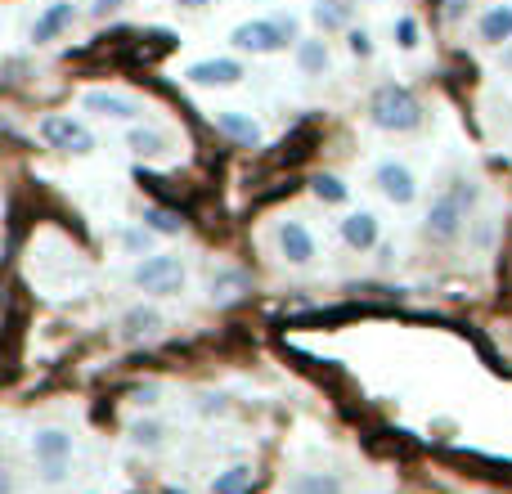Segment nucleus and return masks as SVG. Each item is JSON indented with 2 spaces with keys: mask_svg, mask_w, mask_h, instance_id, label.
<instances>
[{
  "mask_svg": "<svg viewBox=\"0 0 512 494\" xmlns=\"http://www.w3.org/2000/svg\"><path fill=\"white\" fill-rule=\"evenodd\" d=\"M369 122L387 135H414L423 126V99L400 81H382L369 95Z\"/></svg>",
  "mask_w": 512,
  "mask_h": 494,
  "instance_id": "f257e3e1",
  "label": "nucleus"
},
{
  "mask_svg": "<svg viewBox=\"0 0 512 494\" xmlns=\"http://www.w3.org/2000/svg\"><path fill=\"white\" fill-rule=\"evenodd\" d=\"M481 198V189L472 185V180H454V189H445V194L432 198V207H427L423 216V234L432 243H454L463 234V225H468V207Z\"/></svg>",
  "mask_w": 512,
  "mask_h": 494,
  "instance_id": "f03ea898",
  "label": "nucleus"
},
{
  "mask_svg": "<svg viewBox=\"0 0 512 494\" xmlns=\"http://www.w3.org/2000/svg\"><path fill=\"white\" fill-rule=\"evenodd\" d=\"M297 18L292 14H274V18H248L230 32V45L239 54H279L288 45H297Z\"/></svg>",
  "mask_w": 512,
  "mask_h": 494,
  "instance_id": "7ed1b4c3",
  "label": "nucleus"
},
{
  "mask_svg": "<svg viewBox=\"0 0 512 494\" xmlns=\"http://www.w3.org/2000/svg\"><path fill=\"white\" fill-rule=\"evenodd\" d=\"M185 279H189L185 261H180V256H171V252L140 256V261H135V270H131V283L140 292H149V297H171V292L185 288Z\"/></svg>",
  "mask_w": 512,
  "mask_h": 494,
  "instance_id": "20e7f679",
  "label": "nucleus"
},
{
  "mask_svg": "<svg viewBox=\"0 0 512 494\" xmlns=\"http://www.w3.org/2000/svg\"><path fill=\"white\" fill-rule=\"evenodd\" d=\"M36 131H41V140L50 144L54 153H72V158L95 153V131H90L81 117H72V113H45Z\"/></svg>",
  "mask_w": 512,
  "mask_h": 494,
  "instance_id": "39448f33",
  "label": "nucleus"
},
{
  "mask_svg": "<svg viewBox=\"0 0 512 494\" xmlns=\"http://www.w3.org/2000/svg\"><path fill=\"white\" fill-rule=\"evenodd\" d=\"M373 189H378L391 207H409L418 198V176L405 167V162L382 158L378 167H373Z\"/></svg>",
  "mask_w": 512,
  "mask_h": 494,
  "instance_id": "423d86ee",
  "label": "nucleus"
},
{
  "mask_svg": "<svg viewBox=\"0 0 512 494\" xmlns=\"http://www.w3.org/2000/svg\"><path fill=\"white\" fill-rule=\"evenodd\" d=\"M77 18H81V9L72 5V0H50V5H45L41 14L32 18V32H27V41H32V45L63 41V36L77 27Z\"/></svg>",
  "mask_w": 512,
  "mask_h": 494,
  "instance_id": "0eeeda50",
  "label": "nucleus"
},
{
  "mask_svg": "<svg viewBox=\"0 0 512 494\" xmlns=\"http://www.w3.org/2000/svg\"><path fill=\"white\" fill-rule=\"evenodd\" d=\"M243 77H248V68H243L239 59H198L185 68V81L194 90H230V86H239Z\"/></svg>",
  "mask_w": 512,
  "mask_h": 494,
  "instance_id": "6e6552de",
  "label": "nucleus"
},
{
  "mask_svg": "<svg viewBox=\"0 0 512 494\" xmlns=\"http://www.w3.org/2000/svg\"><path fill=\"white\" fill-rule=\"evenodd\" d=\"M274 247H279V256H283L288 265H297V270H301V265H310V261L319 256L315 234H310L301 221H279V225H274Z\"/></svg>",
  "mask_w": 512,
  "mask_h": 494,
  "instance_id": "1a4fd4ad",
  "label": "nucleus"
},
{
  "mask_svg": "<svg viewBox=\"0 0 512 494\" xmlns=\"http://www.w3.org/2000/svg\"><path fill=\"white\" fill-rule=\"evenodd\" d=\"M81 113H95L104 122H140V104L131 95H122V90H86Z\"/></svg>",
  "mask_w": 512,
  "mask_h": 494,
  "instance_id": "9d476101",
  "label": "nucleus"
},
{
  "mask_svg": "<svg viewBox=\"0 0 512 494\" xmlns=\"http://www.w3.org/2000/svg\"><path fill=\"white\" fill-rule=\"evenodd\" d=\"M72 450H77V436L68 427H41L27 441V454L32 463H72Z\"/></svg>",
  "mask_w": 512,
  "mask_h": 494,
  "instance_id": "9b49d317",
  "label": "nucleus"
},
{
  "mask_svg": "<svg viewBox=\"0 0 512 494\" xmlns=\"http://www.w3.org/2000/svg\"><path fill=\"white\" fill-rule=\"evenodd\" d=\"M337 230H342V243L351 247V252H373V247L382 243V221L373 212H346L342 221H337Z\"/></svg>",
  "mask_w": 512,
  "mask_h": 494,
  "instance_id": "f8f14e48",
  "label": "nucleus"
},
{
  "mask_svg": "<svg viewBox=\"0 0 512 494\" xmlns=\"http://www.w3.org/2000/svg\"><path fill=\"white\" fill-rule=\"evenodd\" d=\"M216 131L230 135V140L243 144V149H261L265 144L261 122H256L252 113H239V108H221V113H216Z\"/></svg>",
  "mask_w": 512,
  "mask_h": 494,
  "instance_id": "ddd939ff",
  "label": "nucleus"
},
{
  "mask_svg": "<svg viewBox=\"0 0 512 494\" xmlns=\"http://www.w3.org/2000/svg\"><path fill=\"white\" fill-rule=\"evenodd\" d=\"M162 324H167V319H162V310L158 306H131L122 315V337L126 342H149V337H158L162 333Z\"/></svg>",
  "mask_w": 512,
  "mask_h": 494,
  "instance_id": "4468645a",
  "label": "nucleus"
},
{
  "mask_svg": "<svg viewBox=\"0 0 512 494\" xmlns=\"http://www.w3.org/2000/svg\"><path fill=\"white\" fill-rule=\"evenodd\" d=\"M297 68H301V77H328V68H333V50H328L324 36H301L297 41Z\"/></svg>",
  "mask_w": 512,
  "mask_h": 494,
  "instance_id": "2eb2a0df",
  "label": "nucleus"
},
{
  "mask_svg": "<svg viewBox=\"0 0 512 494\" xmlns=\"http://www.w3.org/2000/svg\"><path fill=\"white\" fill-rule=\"evenodd\" d=\"M477 36L486 45H508L512 41V5H490V9H481V18H477Z\"/></svg>",
  "mask_w": 512,
  "mask_h": 494,
  "instance_id": "dca6fc26",
  "label": "nucleus"
},
{
  "mask_svg": "<svg viewBox=\"0 0 512 494\" xmlns=\"http://www.w3.org/2000/svg\"><path fill=\"white\" fill-rule=\"evenodd\" d=\"M288 494H346V481L342 472H297V477H288Z\"/></svg>",
  "mask_w": 512,
  "mask_h": 494,
  "instance_id": "f3484780",
  "label": "nucleus"
},
{
  "mask_svg": "<svg viewBox=\"0 0 512 494\" xmlns=\"http://www.w3.org/2000/svg\"><path fill=\"white\" fill-rule=\"evenodd\" d=\"M256 486V468L252 463H230L212 477V494H252Z\"/></svg>",
  "mask_w": 512,
  "mask_h": 494,
  "instance_id": "a211bd4d",
  "label": "nucleus"
},
{
  "mask_svg": "<svg viewBox=\"0 0 512 494\" xmlns=\"http://www.w3.org/2000/svg\"><path fill=\"white\" fill-rule=\"evenodd\" d=\"M310 18H315L319 32H346L351 27V5L346 0H315Z\"/></svg>",
  "mask_w": 512,
  "mask_h": 494,
  "instance_id": "6ab92c4d",
  "label": "nucleus"
},
{
  "mask_svg": "<svg viewBox=\"0 0 512 494\" xmlns=\"http://www.w3.org/2000/svg\"><path fill=\"white\" fill-rule=\"evenodd\" d=\"M117 247H122L126 256H135V261H140V256L158 252V234H153L144 221H135V225H126V230L117 234Z\"/></svg>",
  "mask_w": 512,
  "mask_h": 494,
  "instance_id": "aec40b11",
  "label": "nucleus"
},
{
  "mask_svg": "<svg viewBox=\"0 0 512 494\" xmlns=\"http://www.w3.org/2000/svg\"><path fill=\"white\" fill-rule=\"evenodd\" d=\"M126 436H131V445L135 450H144V454H153V450L167 445V427H162L158 418H135V423L126 427Z\"/></svg>",
  "mask_w": 512,
  "mask_h": 494,
  "instance_id": "412c9836",
  "label": "nucleus"
},
{
  "mask_svg": "<svg viewBox=\"0 0 512 494\" xmlns=\"http://www.w3.org/2000/svg\"><path fill=\"white\" fill-rule=\"evenodd\" d=\"M126 149H131L135 158H162L167 135L153 131V126H131V131H126Z\"/></svg>",
  "mask_w": 512,
  "mask_h": 494,
  "instance_id": "4be33fe9",
  "label": "nucleus"
},
{
  "mask_svg": "<svg viewBox=\"0 0 512 494\" xmlns=\"http://www.w3.org/2000/svg\"><path fill=\"white\" fill-rule=\"evenodd\" d=\"M310 194H315L319 203H328V207H342L346 198H351V189L342 185V176H333V171H319V176L310 180Z\"/></svg>",
  "mask_w": 512,
  "mask_h": 494,
  "instance_id": "5701e85b",
  "label": "nucleus"
},
{
  "mask_svg": "<svg viewBox=\"0 0 512 494\" xmlns=\"http://www.w3.org/2000/svg\"><path fill=\"white\" fill-rule=\"evenodd\" d=\"M140 221L149 225L158 239H176V234H185V221H180V212H167V207H144Z\"/></svg>",
  "mask_w": 512,
  "mask_h": 494,
  "instance_id": "b1692460",
  "label": "nucleus"
},
{
  "mask_svg": "<svg viewBox=\"0 0 512 494\" xmlns=\"http://www.w3.org/2000/svg\"><path fill=\"white\" fill-rule=\"evenodd\" d=\"M391 32H396V45H400V50H418V45H423V27H418L414 14H400L396 23H391Z\"/></svg>",
  "mask_w": 512,
  "mask_h": 494,
  "instance_id": "393cba45",
  "label": "nucleus"
},
{
  "mask_svg": "<svg viewBox=\"0 0 512 494\" xmlns=\"http://www.w3.org/2000/svg\"><path fill=\"white\" fill-rule=\"evenodd\" d=\"M346 50H351L355 59H373V36H369V27H346Z\"/></svg>",
  "mask_w": 512,
  "mask_h": 494,
  "instance_id": "a878e982",
  "label": "nucleus"
},
{
  "mask_svg": "<svg viewBox=\"0 0 512 494\" xmlns=\"http://www.w3.org/2000/svg\"><path fill=\"white\" fill-rule=\"evenodd\" d=\"M72 472V463H36V481L41 486H63Z\"/></svg>",
  "mask_w": 512,
  "mask_h": 494,
  "instance_id": "bb28decb",
  "label": "nucleus"
},
{
  "mask_svg": "<svg viewBox=\"0 0 512 494\" xmlns=\"http://www.w3.org/2000/svg\"><path fill=\"white\" fill-rule=\"evenodd\" d=\"M122 5H126V0H90V14H95V18H113Z\"/></svg>",
  "mask_w": 512,
  "mask_h": 494,
  "instance_id": "cd10ccee",
  "label": "nucleus"
},
{
  "mask_svg": "<svg viewBox=\"0 0 512 494\" xmlns=\"http://www.w3.org/2000/svg\"><path fill=\"white\" fill-rule=\"evenodd\" d=\"M135 405H158V382H149V387L135 391Z\"/></svg>",
  "mask_w": 512,
  "mask_h": 494,
  "instance_id": "c85d7f7f",
  "label": "nucleus"
},
{
  "mask_svg": "<svg viewBox=\"0 0 512 494\" xmlns=\"http://www.w3.org/2000/svg\"><path fill=\"white\" fill-rule=\"evenodd\" d=\"M203 414H225V396H203Z\"/></svg>",
  "mask_w": 512,
  "mask_h": 494,
  "instance_id": "c756f323",
  "label": "nucleus"
},
{
  "mask_svg": "<svg viewBox=\"0 0 512 494\" xmlns=\"http://www.w3.org/2000/svg\"><path fill=\"white\" fill-rule=\"evenodd\" d=\"M180 9H207V5H216V0H176Z\"/></svg>",
  "mask_w": 512,
  "mask_h": 494,
  "instance_id": "7c9ffc66",
  "label": "nucleus"
},
{
  "mask_svg": "<svg viewBox=\"0 0 512 494\" xmlns=\"http://www.w3.org/2000/svg\"><path fill=\"white\" fill-rule=\"evenodd\" d=\"M86 494H99V490H86Z\"/></svg>",
  "mask_w": 512,
  "mask_h": 494,
  "instance_id": "2f4dec72",
  "label": "nucleus"
},
{
  "mask_svg": "<svg viewBox=\"0 0 512 494\" xmlns=\"http://www.w3.org/2000/svg\"><path fill=\"white\" fill-rule=\"evenodd\" d=\"M508 63H512V54H508Z\"/></svg>",
  "mask_w": 512,
  "mask_h": 494,
  "instance_id": "473e14b6",
  "label": "nucleus"
}]
</instances>
